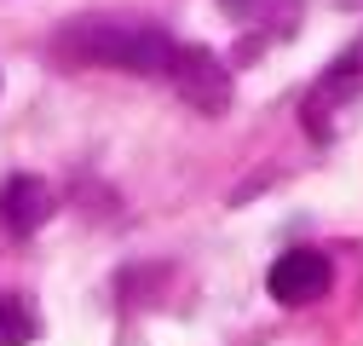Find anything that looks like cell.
Instances as JSON below:
<instances>
[{"label": "cell", "instance_id": "8992f818", "mask_svg": "<svg viewBox=\"0 0 363 346\" xmlns=\"http://www.w3.org/2000/svg\"><path fill=\"white\" fill-rule=\"evenodd\" d=\"M35 335H40L35 306L23 294H0V346H29Z\"/></svg>", "mask_w": 363, "mask_h": 346}, {"label": "cell", "instance_id": "6da1fadb", "mask_svg": "<svg viewBox=\"0 0 363 346\" xmlns=\"http://www.w3.org/2000/svg\"><path fill=\"white\" fill-rule=\"evenodd\" d=\"M52 52L64 64H99V69H127V75H173L179 40L156 23L139 18H75L52 35Z\"/></svg>", "mask_w": 363, "mask_h": 346}, {"label": "cell", "instance_id": "7a4b0ae2", "mask_svg": "<svg viewBox=\"0 0 363 346\" xmlns=\"http://www.w3.org/2000/svg\"><path fill=\"white\" fill-rule=\"evenodd\" d=\"M357 93H363V58L346 52V58L329 64V75L317 81L311 93H306V104H300V121L311 127L317 145H329L340 133V116H346V104H357Z\"/></svg>", "mask_w": 363, "mask_h": 346}, {"label": "cell", "instance_id": "5b68a950", "mask_svg": "<svg viewBox=\"0 0 363 346\" xmlns=\"http://www.w3.org/2000/svg\"><path fill=\"white\" fill-rule=\"evenodd\" d=\"M52 185L47 179H35V173H18V179H6V191H0V220H6L18 237H29V231H40L52 220Z\"/></svg>", "mask_w": 363, "mask_h": 346}, {"label": "cell", "instance_id": "3957f363", "mask_svg": "<svg viewBox=\"0 0 363 346\" xmlns=\"http://www.w3.org/2000/svg\"><path fill=\"white\" fill-rule=\"evenodd\" d=\"M167 81H173V93L191 110H202V116H219L225 104H231V69H225L208 47H179Z\"/></svg>", "mask_w": 363, "mask_h": 346}, {"label": "cell", "instance_id": "52a82bcc", "mask_svg": "<svg viewBox=\"0 0 363 346\" xmlns=\"http://www.w3.org/2000/svg\"><path fill=\"white\" fill-rule=\"evenodd\" d=\"M219 6H225V12H248L254 0H219Z\"/></svg>", "mask_w": 363, "mask_h": 346}, {"label": "cell", "instance_id": "277c9868", "mask_svg": "<svg viewBox=\"0 0 363 346\" xmlns=\"http://www.w3.org/2000/svg\"><path fill=\"white\" fill-rule=\"evenodd\" d=\"M329 283H335V266L317 248H289L265 277L271 300H283V306H311V300L329 294Z\"/></svg>", "mask_w": 363, "mask_h": 346}]
</instances>
